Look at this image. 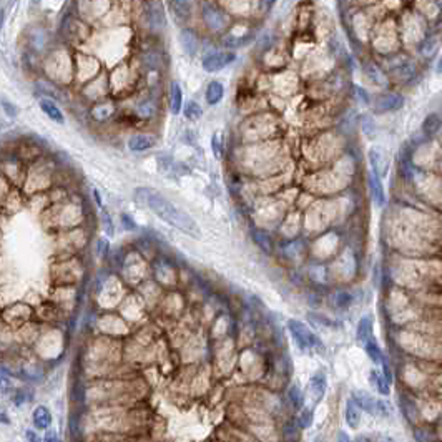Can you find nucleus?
Returning <instances> with one entry per match:
<instances>
[{
	"instance_id": "obj_36",
	"label": "nucleus",
	"mask_w": 442,
	"mask_h": 442,
	"mask_svg": "<svg viewBox=\"0 0 442 442\" xmlns=\"http://www.w3.org/2000/svg\"><path fill=\"white\" fill-rule=\"evenodd\" d=\"M354 90H356V97L359 102H363L364 105L369 103V95H367V92L364 89H361V86H354Z\"/></svg>"
},
{
	"instance_id": "obj_6",
	"label": "nucleus",
	"mask_w": 442,
	"mask_h": 442,
	"mask_svg": "<svg viewBox=\"0 0 442 442\" xmlns=\"http://www.w3.org/2000/svg\"><path fill=\"white\" fill-rule=\"evenodd\" d=\"M53 416L47 406H37L32 411V424L37 431H47L52 427Z\"/></svg>"
},
{
	"instance_id": "obj_18",
	"label": "nucleus",
	"mask_w": 442,
	"mask_h": 442,
	"mask_svg": "<svg viewBox=\"0 0 442 442\" xmlns=\"http://www.w3.org/2000/svg\"><path fill=\"white\" fill-rule=\"evenodd\" d=\"M363 346H364L366 354H367V356H369V359L372 361L374 364H383V361H384V354H383V349H381V347H379V344H378V341H376V339L371 338V339L367 341V343H364Z\"/></svg>"
},
{
	"instance_id": "obj_43",
	"label": "nucleus",
	"mask_w": 442,
	"mask_h": 442,
	"mask_svg": "<svg viewBox=\"0 0 442 442\" xmlns=\"http://www.w3.org/2000/svg\"><path fill=\"white\" fill-rule=\"evenodd\" d=\"M4 108H5V112H7V115H10V117H15V115H17V110L13 108V106H10V103H4Z\"/></svg>"
},
{
	"instance_id": "obj_37",
	"label": "nucleus",
	"mask_w": 442,
	"mask_h": 442,
	"mask_svg": "<svg viewBox=\"0 0 442 442\" xmlns=\"http://www.w3.org/2000/svg\"><path fill=\"white\" fill-rule=\"evenodd\" d=\"M25 440L27 442H43V439L38 436V432H35L33 429L25 431Z\"/></svg>"
},
{
	"instance_id": "obj_32",
	"label": "nucleus",
	"mask_w": 442,
	"mask_h": 442,
	"mask_svg": "<svg viewBox=\"0 0 442 442\" xmlns=\"http://www.w3.org/2000/svg\"><path fill=\"white\" fill-rule=\"evenodd\" d=\"M12 389H13V386H12L10 378L0 371V394H9Z\"/></svg>"
},
{
	"instance_id": "obj_23",
	"label": "nucleus",
	"mask_w": 442,
	"mask_h": 442,
	"mask_svg": "<svg viewBox=\"0 0 442 442\" xmlns=\"http://www.w3.org/2000/svg\"><path fill=\"white\" fill-rule=\"evenodd\" d=\"M288 397L291 401V406L294 409H301L304 406V394L301 391V387L298 384H293L288 391Z\"/></svg>"
},
{
	"instance_id": "obj_39",
	"label": "nucleus",
	"mask_w": 442,
	"mask_h": 442,
	"mask_svg": "<svg viewBox=\"0 0 442 442\" xmlns=\"http://www.w3.org/2000/svg\"><path fill=\"white\" fill-rule=\"evenodd\" d=\"M108 239H105V238H102L98 241V254L102 258H105L106 256V253H108Z\"/></svg>"
},
{
	"instance_id": "obj_25",
	"label": "nucleus",
	"mask_w": 442,
	"mask_h": 442,
	"mask_svg": "<svg viewBox=\"0 0 442 442\" xmlns=\"http://www.w3.org/2000/svg\"><path fill=\"white\" fill-rule=\"evenodd\" d=\"M254 243H256L264 253H271L273 251L271 238H270V234L264 233V231H254Z\"/></svg>"
},
{
	"instance_id": "obj_40",
	"label": "nucleus",
	"mask_w": 442,
	"mask_h": 442,
	"mask_svg": "<svg viewBox=\"0 0 442 442\" xmlns=\"http://www.w3.org/2000/svg\"><path fill=\"white\" fill-rule=\"evenodd\" d=\"M0 424H5V426H9V424H10L9 411H7L2 404H0Z\"/></svg>"
},
{
	"instance_id": "obj_34",
	"label": "nucleus",
	"mask_w": 442,
	"mask_h": 442,
	"mask_svg": "<svg viewBox=\"0 0 442 442\" xmlns=\"http://www.w3.org/2000/svg\"><path fill=\"white\" fill-rule=\"evenodd\" d=\"M102 221H103V228L108 236H112L113 234V226H112V219H110V215L106 211H102Z\"/></svg>"
},
{
	"instance_id": "obj_31",
	"label": "nucleus",
	"mask_w": 442,
	"mask_h": 442,
	"mask_svg": "<svg viewBox=\"0 0 442 442\" xmlns=\"http://www.w3.org/2000/svg\"><path fill=\"white\" fill-rule=\"evenodd\" d=\"M171 7L175 9L178 17H188L190 15V2H171Z\"/></svg>"
},
{
	"instance_id": "obj_9",
	"label": "nucleus",
	"mask_w": 442,
	"mask_h": 442,
	"mask_svg": "<svg viewBox=\"0 0 442 442\" xmlns=\"http://www.w3.org/2000/svg\"><path fill=\"white\" fill-rule=\"evenodd\" d=\"M203 20H205V24L208 25L210 29H213V30L221 29V27H223L225 22H226L223 12L215 9V7H211V5H205L203 7Z\"/></svg>"
},
{
	"instance_id": "obj_45",
	"label": "nucleus",
	"mask_w": 442,
	"mask_h": 442,
	"mask_svg": "<svg viewBox=\"0 0 442 442\" xmlns=\"http://www.w3.org/2000/svg\"><path fill=\"white\" fill-rule=\"evenodd\" d=\"M2 20H4V13H2V10H0V27H2Z\"/></svg>"
},
{
	"instance_id": "obj_4",
	"label": "nucleus",
	"mask_w": 442,
	"mask_h": 442,
	"mask_svg": "<svg viewBox=\"0 0 442 442\" xmlns=\"http://www.w3.org/2000/svg\"><path fill=\"white\" fill-rule=\"evenodd\" d=\"M326 387H327V378H326L324 371L314 372L310 379V383H307V391H310V394L313 396L314 404H319L321 399L324 397Z\"/></svg>"
},
{
	"instance_id": "obj_35",
	"label": "nucleus",
	"mask_w": 442,
	"mask_h": 442,
	"mask_svg": "<svg viewBox=\"0 0 442 442\" xmlns=\"http://www.w3.org/2000/svg\"><path fill=\"white\" fill-rule=\"evenodd\" d=\"M138 113L142 117H151L153 113H155V106H153L151 103H143V105H140Z\"/></svg>"
},
{
	"instance_id": "obj_16",
	"label": "nucleus",
	"mask_w": 442,
	"mask_h": 442,
	"mask_svg": "<svg viewBox=\"0 0 442 442\" xmlns=\"http://www.w3.org/2000/svg\"><path fill=\"white\" fill-rule=\"evenodd\" d=\"M372 338V319L369 316L363 318L358 323V327H356V339L358 343L364 344L367 343Z\"/></svg>"
},
{
	"instance_id": "obj_19",
	"label": "nucleus",
	"mask_w": 442,
	"mask_h": 442,
	"mask_svg": "<svg viewBox=\"0 0 442 442\" xmlns=\"http://www.w3.org/2000/svg\"><path fill=\"white\" fill-rule=\"evenodd\" d=\"M40 108L43 110V113L49 118H52L53 122L57 123H63V115L62 112L58 110V106L52 102V100H40Z\"/></svg>"
},
{
	"instance_id": "obj_1",
	"label": "nucleus",
	"mask_w": 442,
	"mask_h": 442,
	"mask_svg": "<svg viewBox=\"0 0 442 442\" xmlns=\"http://www.w3.org/2000/svg\"><path fill=\"white\" fill-rule=\"evenodd\" d=\"M137 198L143 205L148 206L158 218H162L165 223H168L170 226L176 228V230L190 234L193 238H200L202 231H200L196 221L193 219L188 213L176 208V206L171 202H168L162 193H158L151 188H138Z\"/></svg>"
},
{
	"instance_id": "obj_46",
	"label": "nucleus",
	"mask_w": 442,
	"mask_h": 442,
	"mask_svg": "<svg viewBox=\"0 0 442 442\" xmlns=\"http://www.w3.org/2000/svg\"><path fill=\"white\" fill-rule=\"evenodd\" d=\"M313 442H323V439H321V437H316Z\"/></svg>"
},
{
	"instance_id": "obj_42",
	"label": "nucleus",
	"mask_w": 442,
	"mask_h": 442,
	"mask_svg": "<svg viewBox=\"0 0 442 442\" xmlns=\"http://www.w3.org/2000/svg\"><path fill=\"white\" fill-rule=\"evenodd\" d=\"M336 442H351V439H349V436H347L346 432L339 431V432H338V439H336Z\"/></svg>"
},
{
	"instance_id": "obj_12",
	"label": "nucleus",
	"mask_w": 442,
	"mask_h": 442,
	"mask_svg": "<svg viewBox=\"0 0 442 442\" xmlns=\"http://www.w3.org/2000/svg\"><path fill=\"white\" fill-rule=\"evenodd\" d=\"M157 145V138L150 135H135L128 140V148L133 151H143L150 150Z\"/></svg>"
},
{
	"instance_id": "obj_27",
	"label": "nucleus",
	"mask_w": 442,
	"mask_h": 442,
	"mask_svg": "<svg viewBox=\"0 0 442 442\" xmlns=\"http://www.w3.org/2000/svg\"><path fill=\"white\" fill-rule=\"evenodd\" d=\"M112 113H113V106L112 105H98V106H95V108L92 110L93 118L98 120V122H103V120L108 118Z\"/></svg>"
},
{
	"instance_id": "obj_20",
	"label": "nucleus",
	"mask_w": 442,
	"mask_h": 442,
	"mask_svg": "<svg viewBox=\"0 0 442 442\" xmlns=\"http://www.w3.org/2000/svg\"><path fill=\"white\" fill-rule=\"evenodd\" d=\"M331 303L338 307V310H347L352 303H354V296L349 293V291H336L333 293L331 296Z\"/></svg>"
},
{
	"instance_id": "obj_44",
	"label": "nucleus",
	"mask_w": 442,
	"mask_h": 442,
	"mask_svg": "<svg viewBox=\"0 0 442 442\" xmlns=\"http://www.w3.org/2000/svg\"><path fill=\"white\" fill-rule=\"evenodd\" d=\"M436 73H437V75H440V73H442V57H439V60H437V67H436Z\"/></svg>"
},
{
	"instance_id": "obj_5",
	"label": "nucleus",
	"mask_w": 442,
	"mask_h": 442,
	"mask_svg": "<svg viewBox=\"0 0 442 442\" xmlns=\"http://www.w3.org/2000/svg\"><path fill=\"white\" fill-rule=\"evenodd\" d=\"M404 105V98L397 95V93H384L376 98V103H374V110L379 113L384 112H396L399 108H403Z\"/></svg>"
},
{
	"instance_id": "obj_11",
	"label": "nucleus",
	"mask_w": 442,
	"mask_h": 442,
	"mask_svg": "<svg viewBox=\"0 0 442 442\" xmlns=\"http://www.w3.org/2000/svg\"><path fill=\"white\" fill-rule=\"evenodd\" d=\"M344 419L346 424L351 427V429H358L359 423H361V409L356 406L352 399L346 401V407H344Z\"/></svg>"
},
{
	"instance_id": "obj_17",
	"label": "nucleus",
	"mask_w": 442,
	"mask_h": 442,
	"mask_svg": "<svg viewBox=\"0 0 442 442\" xmlns=\"http://www.w3.org/2000/svg\"><path fill=\"white\" fill-rule=\"evenodd\" d=\"M364 72H366L367 78H369L372 83H376V85H379V86H386V85H387L386 73L381 70L379 65H376V63H366Z\"/></svg>"
},
{
	"instance_id": "obj_13",
	"label": "nucleus",
	"mask_w": 442,
	"mask_h": 442,
	"mask_svg": "<svg viewBox=\"0 0 442 442\" xmlns=\"http://www.w3.org/2000/svg\"><path fill=\"white\" fill-rule=\"evenodd\" d=\"M180 42H182V47L188 55H195L198 50V37L195 32L190 29L182 30V33H180Z\"/></svg>"
},
{
	"instance_id": "obj_22",
	"label": "nucleus",
	"mask_w": 442,
	"mask_h": 442,
	"mask_svg": "<svg viewBox=\"0 0 442 442\" xmlns=\"http://www.w3.org/2000/svg\"><path fill=\"white\" fill-rule=\"evenodd\" d=\"M440 126H442V120H440V117L437 115V113H431V115H427L426 120H424V123H423V131L426 133V135L432 137V135H436V133L440 130Z\"/></svg>"
},
{
	"instance_id": "obj_21",
	"label": "nucleus",
	"mask_w": 442,
	"mask_h": 442,
	"mask_svg": "<svg viewBox=\"0 0 442 442\" xmlns=\"http://www.w3.org/2000/svg\"><path fill=\"white\" fill-rule=\"evenodd\" d=\"M225 95V89L219 82H210L208 89H206V102L210 105H216L221 102Z\"/></svg>"
},
{
	"instance_id": "obj_14",
	"label": "nucleus",
	"mask_w": 442,
	"mask_h": 442,
	"mask_svg": "<svg viewBox=\"0 0 442 442\" xmlns=\"http://www.w3.org/2000/svg\"><path fill=\"white\" fill-rule=\"evenodd\" d=\"M369 383H371L374 387H376L379 394H383V396H389V392H391V387H389V386H391V384H389V381L384 378L383 371L372 369V371L369 372Z\"/></svg>"
},
{
	"instance_id": "obj_7",
	"label": "nucleus",
	"mask_w": 442,
	"mask_h": 442,
	"mask_svg": "<svg viewBox=\"0 0 442 442\" xmlns=\"http://www.w3.org/2000/svg\"><path fill=\"white\" fill-rule=\"evenodd\" d=\"M359 409H363L367 414H378V399H374L371 394H367L366 391H354L352 392V397H351Z\"/></svg>"
},
{
	"instance_id": "obj_28",
	"label": "nucleus",
	"mask_w": 442,
	"mask_h": 442,
	"mask_svg": "<svg viewBox=\"0 0 442 442\" xmlns=\"http://www.w3.org/2000/svg\"><path fill=\"white\" fill-rule=\"evenodd\" d=\"M185 115H186V118H190V120H198L200 117L203 115V110H202V106H200L196 102H188V103H186V106H185Z\"/></svg>"
},
{
	"instance_id": "obj_41",
	"label": "nucleus",
	"mask_w": 442,
	"mask_h": 442,
	"mask_svg": "<svg viewBox=\"0 0 442 442\" xmlns=\"http://www.w3.org/2000/svg\"><path fill=\"white\" fill-rule=\"evenodd\" d=\"M122 221H123V226L126 228V230H137V223L135 219H131L128 215H122Z\"/></svg>"
},
{
	"instance_id": "obj_26",
	"label": "nucleus",
	"mask_w": 442,
	"mask_h": 442,
	"mask_svg": "<svg viewBox=\"0 0 442 442\" xmlns=\"http://www.w3.org/2000/svg\"><path fill=\"white\" fill-rule=\"evenodd\" d=\"M251 40V35H245V37H234V35H226L223 38V45L226 47V49H239V47L246 45L248 42Z\"/></svg>"
},
{
	"instance_id": "obj_15",
	"label": "nucleus",
	"mask_w": 442,
	"mask_h": 442,
	"mask_svg": "<svg viewBox=\"0 0 442 442\" xmlns=\"http://www.w3.org/2000/svg\"><path fill=\"white\" fill-rule=\"evenodd\" d=\"M182 105H183V93H182V86L178 82H173L170 85V110L173 115H178L182 112Z\"/></svg>"
},
{
	"instance_id": "obj_3",
	"label": "nucleus",
	"mask_w": 442,
	"mask_h": 442,
	"mask_svg": "<svg viewBox=\"0 0 442 442\" xmlns=\"http://www.w3.org/2000/svg\"><path fill=\"white\" fill-rule=\"evenodd\" d=\"M234 58H236V55H234L233 52H213L203 58V69L210 73H215V72L223 70Z\"/></svg>"
},
{
	"instance_id": "obj_10",
	"label": "nucleus",
	"mask_w": 442,
	"mask_h": 442,
	"mask_svg": "<svg viewBox=\"0 0 442 442\" xmlns=\"http://www.w3.org/2000/svg\"><path fill=\"white\" fill-rule=\"evenodd\" d=\"M367 183H369V190H371V196L374 200V203L378 206H384L386 203V193H384V186L381 178L378 175H374L372 171H369L367 175Z\"/></svg>"
},
{
	"instance_id": "obj_33",
	"label": "nucleus",
	"mask_w": 442,
	"mask_h": 442,
	"mask_svg": "<svg viewBox=\"0 0 442 442\" xmlns=\"http://www.w3.org/2000/svg\"><path fill=\"white\" fill-rule=\"evenodd\" d=\"M43 442H62L60 440V436H58V432L53 429V427H50V429H47L45 431V434H43Z\"/></svg>"
},
{
	"instance_id": "obj_29",
	"label": "nucleus",
	"mask_w": 442,
	"mask_h": 442,
	"mask_svg": "<svg viewBox=\"0 0 442 442\" xmlns=\"http://www.w3.org/2000/svg\"><path fill=\"white\" fill-rule=\"evenodd\" d=\"M298 424L301 429H307V427H311L313 424V409H310V407H304L303 411H301V414L298 416Z\"/></svg>"
},
{
	"instance_id": "obj_2",
	"label": "nucleus",
	"mask_w": 442,
	"mask_h": 442,
	"mask_svg": "<svg viewBox=\"0 0 442 442\" xmlns=\"http://www.w3.org/2000/svg\"><path fill=\"white\" fill-rule=\"evenodd\" d=\"M288 331H290L294 343L298 344L301 351H304V352H314V351L323 352L324 351V346L321 343V339L304 323H301V321L298 319L288 321Z\"/></svg>"
},
{
	"instance_id": "obj_8",
	"label": "nucleus",
	"mask_w": 442,
	"mask_h": 442,
	"mask_svg": "<svg viewBox=\"0 0 442 442\" xmlns=\"http://www.w3.org/2000/svg\"><path fill=\"white\" fill-rule=\"evenodd\" d=\"M369 163H371V171L374 175H378L379 178H383L386 175L387 170V158L384 157L383 150L379 148H371L369 150Z\"/></svg>"
},
{
	"instance_id": "obj_38",
	"label": "nucleus",
	"mask_w": 442,
	"mask_h": 442,
	"mask_svg": "<svg viewBox=\"0 0 442 442\" xmlns=\"http://www.w3.org/2000/svg\"><path fill=\"white\" fill-rule=\"evenodd\" d=\"M211 145H213V151H215V157H216V158H221V155H223V153H221V140H219L218 135H215V137L211 138Z\"/></svg>"
},
{
	"instance_id": "obj_30",
	"label": "nucleus",
	"mask_w": 442,
	"mask_h": 442,
	"mask_svg": "<svg viewBox=\"0 0 442 442\" xmlns=\"http://www.w3.org/2000/svg\"><path fill=\"white\" fill-rule=\"evenodd\" d=\"M148 17H150V25L151 27H163V24H165V17H163V12H162V9H160V5L157 7L155 10H150L148 12Z\"/></svg>"
},
{
	"instance_id": "obj_24",
	"label": "nucleus",
	"mask_w": 442,
	"mask_h": 442,
	"mask_svg": "<svg viewBox=\"0 0 442 442\" xmlns=\"http://www.w3.org/2000/svg\"><path fill=\"white\" fill-rule=\"evenodd\" d=\"M439 45H440V37L439 35H429L424 40L423 47H421V52H423L424 57H431V55H434V52L439 49Z\"/></svg>"
}]
</instances>
